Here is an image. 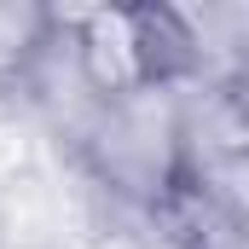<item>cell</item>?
<instances>
[{
	"label": "cell",
	"instance_id": "7a4b0ae2",
	"mask_svg": "<svg viewBox=\"0 0 249 249\" xmlns=\"http://www.w3.org/2000/svg\"><path fill=\"white\" fill-rule=\"evenodd\" d=\"M157 232H162V249H249V214H238L209 186L186 180L157 209Z\"/></svg>",
	"mask_w": 249,
	"mask_h": 249
},
{
	"label": "cell",
	"instance_id": "3957f363",
	"mask_svg": "<svg viewBox=\"0 0 249 249\" xmlns=\"http://www.w3.org/2000/svg\"><path fill=\"white\" fill-rule=\"evenodd\" d=\"M58 29V6L41 0H0V93H12L29 64L41 58V47Z\"/></svg>",
	"mask_w": 249,
	"mask_h": 249
},
{
	"label": "cell",
	"instance_id": "6da1fadb",
	"mask_svg": "<svg viewBox=\"0 0 249 249\" xmlns=\"http://www.w3.org/2000/svg\"><path fill=\"white\" fill-rule=\"evenodd\" d=\"M75 162L122 209L157 214L186 186V105H180V81H157V87L110 99L99 110L93 133L81 139Z\"/></svg>",
	"mask_w": 249,
	"mask_h": 249
}]
</instances>
